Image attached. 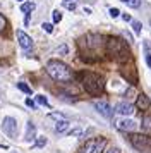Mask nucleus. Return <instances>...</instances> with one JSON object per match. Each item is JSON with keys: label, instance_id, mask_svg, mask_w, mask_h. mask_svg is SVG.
Instances as JSON below:
<instances>
[{"label": "nucleus", "instance_id": "1", "mask_svg": "<svg viewBox=\"0 0 151 153\" xmlns=\"http://www.w3.org/2000/svg\"><path fill=\"white\" fill-rule=\"evenodd\" d=\"M47 72L50 74L52 79L58 81V83H69L72 79V71L60 60H50L47 64Z\"/></svg>", "mask_w": 151, "mask_h": 153}, {"label": "nucleus", "instance_id": "2", "mask_svg": "<svg viewBox=\"0 0 151 153\" xmlns=\"http://www.w3.org/2000/svg\"><path fill=\"white\" fill-rule=\"evenodd\" d=\"M82 86L93 97L101 95L103 91H105V81H103V77H100L98 74H93V72L82 74Z\"/></svg>", "mask_w": 151, "mask_h": 153}, {"label": "nucleus", "instance_id": "3", "mask_svg": "<svg viewBox=\"0 0 151 153\" xmlns=\"http://www.w3.org/2000/svg\"><path fill=\"white\" fill-rule=\"evenodd\" d=\"M105 148H107V139L105 138H93V139H88L81 146L79 153H103Z\"/></svg>", "mask_w": 151, "mask_h": 153}, {"label": "nucleus", "instance_id": "4", "mask_svg": "<svg viewBox=\"0 0 151 153\" xmlns=\"http://www.w3.org/2000/svg\"><path fill=\"white\" fill-rule=\"evenodd\" d=\"M129 141L137 152H141V153L151 152V138H148V136H143V134H132V136H129Z\"/></svg>", "mask_w": 151, "mask_h": 153}, {"label": "nucleus", "instance_id": "5", "mask_svg": "<svg viewBox=\"0 0 151 153\" xmlns=\"http://www.w3.org/2000/svg\"><path fill=\"white\" fill-rule=\"evenodd\" d=\"M108 52L112 53V55H115V57L127 55V53H129L125 43H124L122 40H115V38H112V40L108 42Z\"/></svg>", "mask_w": 151, "mask_h": 153}, {"label": "nucleus", "instance_id": "6", "mask_svg": "<svg viewBox=\"0 0 151 153\" xmlns=\"http://www.w3.org/2000/svg\"><path fill=\"white\" fill-rule=\"evenodd\" d=\"M2 131L5 132L9 138H16L17 136V120L14 117H5L2 120Z\"/></svg>", "mask_w": 151, "mask_h": 153}, {"label": "nucleus", "instance_id": "7", "mask_svg": "<svg viewBox=\"0 0 151 153\" xmlns=\"http://www.w3.org/2000/svg\"><path fill=\"white\" fill-rule=\"evenodd\" d=\"M95 108L98 110V114L103 115L105 119H110L113 115V110H112V107H110L107 102H95Z\"/></svg>", "mask_w": 151, "mask_h": 153}, {"label": "nucleus", "instance_id": "8", "mask_svg": "<svg viewBox=\"0 0 151 153\" xmlns=\"http://www.w3.org/2000/svg\"><path fill=\"white\" fill-rule=\"evenodd\" d=\"M17 42H19L21 48H24V50H29L31 47H33V40H31V36L26 35L22 29L17 31Z\"/></svg>", "mask_w": 151, "mask_h": 153}, {"label": "nucleus", "instance_id": "9", "mask_svg": "<svg viewBox=\"0 0 151 153\" xmlns=\"http://www.w3.org/2000/svg\"><path fill=\"white\" fill-rule=\"evenodd\" d=\"M117 129H120V131H136L137 124H136V120L122 119V120H118V122H117Z\"/></svg>", "mask_w": 151, "mask_h": 153}, {"label": "nucleus", "instance_id": "10", "mask_svg": "<svg viewBox=\"0 0 151 153\" xmlns=\"http://www.w3.org/2000/svg\"><path fill=\"white\" fill-rule=\"evenodd\" d=\"M115 112L120 115H130V114H134V105L129 103V102H120L115 107Z\"/></svg>", "mask_w": 151, "mask_h": 153}, {"label": "nucleus", "instance_id": "11", "mask_svg": "<svg viewBox=\"0 0 151 153\" xmlns=\"http://www.w3.org/2000/svg\"><path fill=\"white\" fill-rule=\"evenodd\" d=\"M150 105H151L150 98L146 97L144 93H141V95L137 97V100H136V107L139 108V110H148V108H150Z\"/></svg>", "mask_w": 151, "mask_h": 153}, {"label": "nucleus", "instance_id": "12", "mask_svg": "<svg viewBox=\"0 0 151 153\" xmlns=\"http://www.w3.org/2000/svg\"><path fill=\"white\" fill-rule=\"evenodd\" d=\"M69 126H70V122H69L67 119H62V120H58V122L55 124V131L57 132H67Z\"/></svg>", "mask_w": 151, "mask_h": 153}, {"label": "nucleus", "instance_id": "13", "mask_svg": "<svg viewBox=\"0 0 151 153\" xmlns=\"http://www.w3.org/2000/svg\"><path fill=\"white\" fill-rule=\"evenodd\" d=\"M34 7H36V5H34L33 2H24V4L21 5V12L29 14V12H33V10H34Z\"/></svg>", "mask_w": 151, "mask_h": 153}, {"label": "nucleus", "instance_id": "14", "mask_svg": "<svg viewBox=\"0 0 151 153\" xmlns=\"http://www.w3.org/2000/svg\"><path fill=\"white\" fill-rule=\"evenodd\" d=\"M143 129L148 131V132H151V114H148V115L143 117Z\"/></svg>", "mask_w": 151, "mask_h": 153}, {"label": "nucleus", "instance_id": "15", "mask_svg": "<svg viewBox=\"0 0 151 153\" xmlns=\"http://www.w3.org/2000/svg\"><path fill=\"white\" fill-rule=\"evenodd\" d=\"M26 139H27V141H31V139H34V126H33V122H27Z\"/></svg>", "mask_w": 151, "mask_h": 153}, {"label": "nucleus", "instance_id": "16", "mask_svg": "<svg viewBox=\"0 0 151 153\" xmlns=\"http://www.w3.org/2000/svg\"><path fill=\"white\" fill-rule=\"evenodd\" d=\"M125 5H129V7H132V9H137L139 5H141V0H122Z\"/></svg>", "mask_w": 151, "mask_h": 153}, {"label": "nucleus", "instance_id": "17", "mask_svg": "<svg viewBox=\"0 0 151 153\" xmlns=\"http://www.w3.org/2000/svg\"><path fill=\"white\" fill-rule=\"evenodd\" d=\"M130 22H132V29H134V33H136V35H141V28H143V24H141L139 21H130Z\"/></svg>", "mask_w": 151, "mask_h": 153}, {"label": "nucleus", "instance_id": "18", "mask_svg": "<svg viewBox=\"0 0 151 153\" xmlns=\"http://www.w3.org/2000/svg\"><path fill=\"white\" fill-rule=\"evenodd\" d=\"M17 88H19L21 91H24L26 95H31V88H29L26 83H17Z\"/></svg>", "mask_w": 151, "mask_h": 153}, {"label": "nucleus", "instance_id": "19", "mask_svg": "<svg viewBox=\"0 0 151 153\" xmlns=\"http://www.w3.org/2000/svg\"><path fill=\"white\" fill-rule=\"evenodd\" d=\"M36 102H38L40 105H45V107H50V103H48L47 97H43V95H38V97H36Z\"/></svg>", "mask_w": 151, "mask_h": 153}, {"label": "nucleus", "instance_id": "20", "mask_svg": "<svg viewBox=\"0 0 151 153\" xmlns=\"http://www.w3.org/2000/svg\"><path fill=\"white\" fill-rule=\"evenodd\" d=\"M48 117L53 119V120H57V122H58V120H62V119H65L62 114H58V112H52V114H48Z\"/></svg>", "mask_w": 151, "mask_h": 153}, {"label": "nucleus", "instance_id": "21", "mask_svg": "<svg viewBox=\"0 0 151 153\" xmlns=\"http://www.w3.org/2000/svg\"><path fill=\"white\" fill-rule=\"evenodd\" d=\"M69 136H81L82 134V129L81 127H76V129H72V131H67Z\"/></svg>", "mask_w": 151, "mask_h": 153}, {"label": "nucleus", "instance_id": "22", "mask_svg": "<svg viewBox=\"0 0 151 153\" xmlns=\"http://www.w3.org/2000/svg\"><path fill=\"white\" fill-rule=\"evenodd\" d=\"M62 21V12L60 10H53V22H60Z\"/></svg>", "mask_w": 151, "mask_h": 153}, {"label": "nucleus", "instance_id": "23", "mask_svg": "<svg viewBox=\"0 0 151 153\" xmlns=\"http://www.w3.org/2000/svg\"><path fill=\"white\" fill-rule=\"evenodd\" d=\"M41 28L45 29L47 33H52V31H53V26H52L50 22H43V26H41Z\"/></svg>", "mask_w": 151, "mask_h": 153}, {"label": "nucleus", "instance_id": "24", "mask_svg": "<svg viewBox=\"0 0 151 153\" xmlns=\"http://www.w3.org/2000/svg\"><path fill=\"white\" fill-rule=\"evenodd\" d=\"M122 14V12H120V10H118V9H110V16H112V17H118V16Z\"/></svg>", "mask_w": 151, "mask_h": 153}, {"label": "nucleus", "instance_id": "25", "mask_svg": "<svg viewBox=\"0 0 151 153\" xmlns=\"http://www.w3.org/2000/svg\"><path fill=\"white\" fill-rule=\"evenodd\" d=\"M5 26H7L5 17H4V16H0V31H4V29H5Z\"/></svg>", "mask_w": 151, "mask_h": 153}, {"label": "nucleus", "instance_id": "26", "mask_svg": "<svg viewBox=\"0 0 151 153\" xmlns=\"http://www.w3.org/2000/svg\"><path fill=\"white\" fill-rule=\"evenodd\" d=\"M45 145H47V139L45 138H40L38 141H36V146H45Z\"/></svg>", "mask_w": 151, "mask_h": 153}, {"label": "nucleus", "instance_id": "27", "mask_svg": "<svg viewBox=\"0 0 151 153\" xmlns=\"http://www.w3.org/2000/svg\"><path fill=\"white\" fill-rule=\"evenodd\" d=\"M122 19H124V21H132V17H130L127 12H122Z\"/></svg>", "mask_w": 151, "mask_h": 153}, {"label": "nucleus", "instance_id": "28", "mask_svg": "<svg viewBox=\"0 0 151 153\" xmlns=\"http://www.w3.org/2000/svg\"><path fill=\"white\" fill-rule=\"evenodd\" d=\"M105 153H120V150H118V148H115V146H113V148H110V150H107V152Z\"/></svg>", "mask_w": 151, "mask_h": 153}, {"label": "nucleus", "instance_id": "29", "mask_svg": "<svg viewBox=\"0 0 151 153\" xmlns=\"http://www.w3.org/2000/svg\"><path fill=\"white\" fill-rule=\"evenodd\" d=\"M146 62H148V65L151 67V52H148V53H146Z\"/></svg>", "mask_w": 151, "mask_h": 153}, {"label": "nucleus", "instance_id": "30", "mask_svg": "<svg viewBox=\"0 0 151 153\" xmlns=\"http://www.w3.org/2000/svg\"><path fill=\"white\" fill-rule=\"evenodd\" d=\"M26 105H27V107H31V108H34V102H33V100H29V98L26 100Z\"/></svg>", "mask_w": 151, "mask_h": 153}, {"label": "nucleus", "instance_id": "31", "mask_svg": "<svg viewBox=\"0 0 151 153\" xmlns=\"http://www.w3.org/2000/svg\"><path fill=\"white\" fill-rule=\"evenodd\" d=\"M58 52H62V53H67V45H62L60 48H58Z\"/></svg>", "mask_w": 151, "mask_h": 153}, {"label": "nucleus", "instance_id": "32", "mask_svg": "<svg viewBox=\"0 0 151 153\" xmlns=\"http://www.w3.org/2000/svg\"><path fill=\"white\" fill-rule=\"evenodd\" d=\"M64 2H70V0H64Z\"/></svg>", "mask_w": 151, "mask_h": 153}, {"label": "nucleus", "instance_id": "33", "mask_svg": "<svg viewBox=\"0 0 151 153\" xmlns=\"http://www.w3.org/2000/svg\"><path fill=\"white\" fill-rule=\"evenodd\" d=\"M19 2H22V0H19Z\"/></svg>", "mask_w": 151, "mask_h": 153}, {"label": "nucleus", "instance_id": "34", "mask_svg": "<svg viewBox=\"0 0 151 153\" xmlns=\"http://www.w3.org/2000/svg\"><path fill=\"white\" fill-rule=\"evenodd\" d=\"M150 22H151V21H150Z\"/></svg>", "mask_w": 151, "mask_h": 153}]
</instances>
